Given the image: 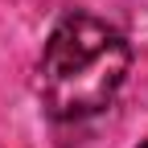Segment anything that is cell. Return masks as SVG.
<instances>
[{
    "label": "cell",
    "instance_id": "6da1fadb",
    "mask_svg": "<svg viewBox=\"0 0 148 148\" xmlns=\"http://www.w3.org/2000/svg\"><path fill=\"white\" fill-rule=\"evenodd\" d=\"M132 70L127 37L90 12H66L49 29L37 62V99L53 119H90L115 103Z\"/></svg>",
    "mask_w": 148,
    "mask_h": 148
},
{
    "label": "cell",
    "instance_id": "7a4b0ae2",
    "mask_svg": "<svg viewBox=\"0 0 148 148\" xmlns=\"http://www.w3.org/2000/svg\"><path fill=\"white\" fill-rule=\"evenodd\" d=\"M140 148H148V140H144V144H140Z\"/></svg>",
    "mask_w": 148,
    "mask_h": 148
}]
</instances>
